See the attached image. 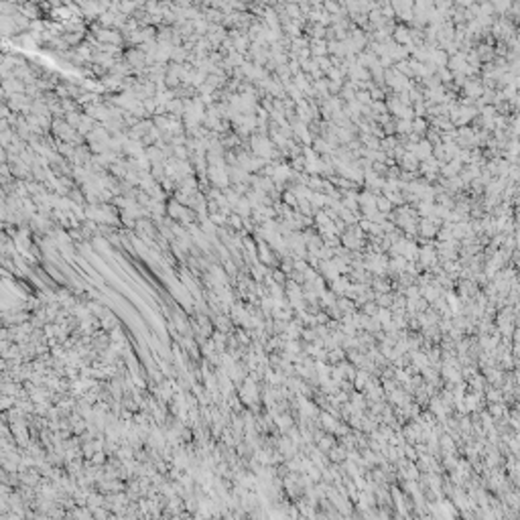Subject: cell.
Segmentation results:
<instances>
[{"label": "cell", "instance_id": "1", "mask_svg": "<svg viewBox=\"0 0 520 520\" xmlns=\"http://www.w3.org/2000/svg\"><path fill=\"white\" fill-rule=\"evenodd\" d=\"M396 33H398V35H396V39H398L400 43H405V41H409V31H405V29H398Z\"/></svg>", "mask_w": 520, "mask_h": 520}]
</instances>
